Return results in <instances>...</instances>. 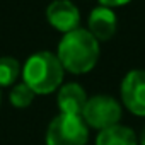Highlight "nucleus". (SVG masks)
<instances>
[{"label": "nucleus", "mask_w": 145, "mask_h": 145, "mask_svg": "<svg viewBox=\"0 0 145 145\" xmlns=\"http://www.w3.org/2000/svg\"><path fill=\"white\" fill-rule=\"evenodd\" d=\"M56 56L63 70H68L72 74H86L97 63L99 43L86 29L70 31L61 38Z\"/></svg>", "instance_id": "1"}, {"label": "nucleus", "mask_w": 145, "mask_h": 145, "mask_svg": "<svg viewBox=\"0 0 145 145\" xmlns=\"http://www.w3.org/2000/svg\"><path fill=\"white\" fill-rule=\"evenodd\" d=\"M22 79L34 94H50L63 80V67L53 53L39 51L27 58L22 68Z\"/></svg>", "instance_id": "2"}, {"label": "nucleus", "mask_w": 145, "mask_h": 145, "mask_svg": "<svg viewBox=\"0 0 145 145\" xmlns=\"http://www.w3.org/2000/svg\"><path fill=\"white\" fill-rule=\"evenodd\" d=\"M89 130L82 116L58 114L46 130V145H86Z\"/></svg>", "instance_id": "3"}, {"label": "nucleus", "mask_w": 145, "mask_h": 145, "mask_svg": "<svg viewBox=\"0 0 145 145\" xmlns=\"http://www.w3.org/2000/svg\"><path fill=\"white\" fill-rule=\"evenodd\" d=\"M121 118V106L116 99L109 96H94L87 99V104L82 113V120L87 126L106 130L109 126L118 125Z\"/></svg>", "instance_id": "4"}, {"label": "nucleus", "mask_w": 145, "mask_h": 145, "mask_svg": "<svg viewBox=\"0 0 145 145\" xmlns=\"http://www.w3.org/2000/svg\"><path fill=\"white\" fill-rule=\"evenodd\" d=\"M123 104L137 116H145V70H131L121 82Z\"/></svg>", "instance_id": "5"}, {"label": "nucleus", "mask_w": 145, "mask_h": 145, "mask_svg": "<svg viewBox=\"0 0 145 145\" xmlns=\"http://www.w3.org/2000/svg\"><path fill=\"white\" fill-rule=\"evenodd\" d=\"M46 17L55 29L65 34L70 31H75L80 21L79 9L68 0H55V2H51L46 9Z\"/></svg>", "instance_id": "6"}, {"label": "nucleus", "mask_w": 145, "mask_h": 145, "mask_svg": "<svg viewBox=\"0 0 145 145\" xmlns=\"http://www.w3.org/2000/svg\"><path fill=\"white\" fill-rule=\"evenodd\" d=\"M86 104H87V96H86V91L79 84L70 82V84H65L60 89V92H58V108H60L61 114L82 116Z\"/></svg>", "instance_id": "7"}, {"label": "nucleus", "mask_w": 145, "mask_h": 145, "mask_svg": "<svg viewBox=\"0 0 145 145\" xmlns=\"http://www.w3.org/2000/svg\"><path fill=\"white\" fill-rule=\"evenodd\" d=\"M116 31V16L109 7H96L89 16V33L97 41L109 39Z\"/></svg>", "instance_id": "8"}, {"label": "nucleus", "mask_w": 145, "mask_h": 145, "mask_svg": "<svg viewBox=\"0 0 145 145\" xmlns=\"http://www.w3.org/2000/svg\"><path fill=\"white\" fill-rule=\"evenodd\" d=\"M96 145H137V135L128 126L114 125L99 131Z\"/></svg>", "instance_id": "9"}, {"label": "nucleus", "mask_w": 145, "mask_h": 145, "mask_svg": "<svg viewBox=\"0 0 145 145\" xmlns=\"http://www.w3.org/2000/svg\"><path fill=\"white\" fill-rule=\"evenodd\" d=\"M19 74H21V68H19V61L16 58H10V56L0 58V86L2 87L14 84L17 80Z\"/></svg>", "instance_id": "10"}, {"label": "nucleus", "mask_w": 145, "mask_h": 145, "mask_svg": "<svg viewBox=\"0 0 145 145\" xmlns=\"http://www.w3.org/2000/svg\"><path fill=\"white\" fill-rule=\"evenodd\" d=\"M34 96L36 94L33 92V89L29 86H26L24 82L17 84L10 91V104L16 106V108H27L34 101Z\"/></svg>", "instance_id": "11"}, {"label": "nucleus", "mask_w": 145, "mask_h": 145, "mask_svg": "<svg viewBox=\"0 0 145 145\" xmlns=\"http://www.w3.org/2000/svg\"><path fill=\"white\" fill-rule=\"evenodd\" d=\"M103 4V7H118V5H125L130 0H99Z\"/></svg>", "instance_id": "12"}, {"label": "nucleus", "mask_w": 145, "mask_h": 145, "mask_svg": "<svg viewBox=\"0 0 145 145\" xmlns=\"http://www.w3.org/2000/svg\"><path fill=\"white\" fill-rule=\"evenodd\" d=\"M140 145H145V128L142 131V137H140Z\"/></svg>", "instance_id": "13"}]
</instances>
